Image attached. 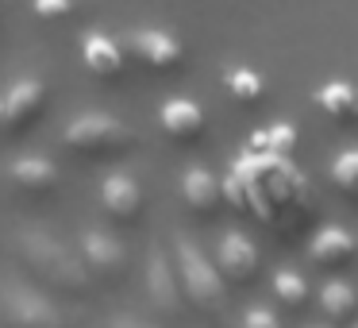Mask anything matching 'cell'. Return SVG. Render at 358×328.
Listing matches in <instances>:
<instances>
[{
  "label": "cell",
  "mask_w": 358,
  "mask_h": 328,
  "mask_svg": "<svg viewBox=\"0 0 358 328\" xmlns=\"http://www.w3.org/2000/svg\"><path fill=\"white\" fill-rule=\"evenodd\" d=\"M255 147H258V155L289 158V155H293V147H296V132H293V124H273L270 132L255 135Z\"/></svg>",
  "instance_id": "21"
},
{
  "label": "cell",
  "mask_w": 358,
  "mask_h": 328,
  "mask_svg": "<svg viewBox=\"0 0 358 328\" xmlns=\"http://www.w3.org/2000/svg\"><path fill=\"white\" fill-rule=\"evenodd\" d=\"M127 47H131V55L139 58L143 66H150V70H178L181 62H185V47H181V39L173 32H166V27H131V35H127Z\"/></svg>",
  "instance_id": "8"
},
{
  "label": "cell",
  "mask_w": 358,
  "mask_h": 328,
  "mask_svg": "<svg viewBox=\"0 0 358 328\" xmlns=\"http://www.w3.org/2000/svg\"><path fill=\"white\" fill-rule=\"evenodd\" d=\"M108 328H155V324H150V320H143V317H131V313H124V317H112Z\"/></svg>",
  "instance_id": "23"
},
{
  "label": "cell",
  "mask_w": 358,
  "mask_h": 328,
  "mask_svg": "<svg viewBox=\"0 0 358 328\" xmlns=\"http://www.w3.org/2000/svg\"><path fill=\"white\" fill-rule=\"evenodd\" d=\"M331 186L339 189L343 197H350V201H358V147H347L335 155L331 163Z\"/></svg>",
  "instance_id": "19"
},
{
  "label": "cell",
  "mask_w": 358,
  "mask_h": 328,
  "mask_svg": "<svg viewBox=\"0 0 358 328\" xmlns=\"http://www.w3.org/2000/svg\"><path fill=\"white\" fill-rule=\"evenodd\" d=\"M316 301H320V313H324L331 324H343V320H350L358 313V289L350 286L347 278H331V282L320 286Z\"/></svg>",
  "instance_id": "17"
},
{
  "label": "cell",
  "mask_w": 358,
  "mask_h": 328,
  "mask_svg": "<svg viewBox=\"0 0 358 328\" xmlns=\"http://www.w3.org/2000/svg\"><path fill=\"white\" fill-rule=\"evenodd\" d=\"M355 328H358V324H355Z\"/></svg>",
  "instance_id": "25"
},
{
  "label": "cell",
  "mask_w": 358,
  "mask_h": 328,
  "mask_svg": "<svg viewBox=\"0 0 358 328\" xmlns=\"http://www.w3.org/2000/svg\"><path fill=\"white\" fill-rule=\"evenodd\" d=\"M81 58L96 78H120L124 74V47L108 32H89L81 39Z\"/></svg>",
  "instance_id": "15"
},
{
  "label": "cell",
  "mask_w": 358,
  "mask_h": 328,
  "mask_svg": "<svg viewBox=\"0 0 358 328\" xmlns=\"http://www.w3.org/2000/svg\"><path fill=\"white\" fill-rule=\"evenodd\" d=\"M16 247L24 255V263L31 266L39 278H47L50 286H58L62 294H89L93 274L85 271L78 251H70L58 235H50L47 228H20L16 232Z\"/></svg>",
  "instance_id": "1"
},
{
  "label": "cell",
  "mask_w": 358,
  "mask_h": 328,
  "mask_svg": "<svg viewBox=\"0 0 358 328\" xmlns=\"http://www.w3.org/2000/svg\"><path fill=\"white\" fill-rule=\"evenodd\" d=\"M243 328H285V324H281V317L273 309H266V305H250V309L243 313Z\"/></svg>",
  "instance_id": "22"
},
{
  "label": "cell",
  "mask_w": 358,
  "mask_h": 328,
  "mask_svg": "<svg viewBox=\"0 0 358 328\" xmlns=\"http://www.w3.org/2000/svg\"><path fill=\"white\" fill-rule=\"evenodd\" d=\"M78 255L81 263H85V271L93 274V278H104V282H116L124 278L127 271V247L116 240L112 232H101V228H89V232H81V243H78Z\"/></svg>",
  "instance_id": "7"
},
{
  "label": "cell",
  "mask_w": 358,
  "mask_h": 328,
  "mask_svg": "<svg viewBox=\"0 0 358 328\" xmlns=\"http://www.w3.org/2000/svg\"><path fill=\"white\" fill-rule=\"evenodd\" d=\"M101 205H104V212H108L112 220L131 224V220L143 212V186H139V178H131V174H124V170H112L108 178L101 182Z\"/></svg>",
  "instance_id": "12"
},
{
  "label": "cell",
  "mask_w": 358,
  "mask_h": 328,
  "mask_svg": "<svg viewBox=\"0 0 358 328\" xmlns=\"http://www.w3.org/2000/svg\"><path fill=\"white\" fill-rule=\"evenodd\" d=\"M308 259L320 266V271H347V266L358 259L355 232H347V228H339V224H324L308 243Z\"/></svg>",
  "instance_id": "10"
},
{
  "label": "cell",
  "mask_w": 358,
  "mask_h": 328,
  "mask_svg": "<svg viewBox=\"0 0 358 328\" xmlns=\"http://www.w3.org/2000/svg\"><path fill=\"white\" fill-rule=\"evenodd\" d=\"M62 143L73 155H85V158H116L135 143V132L112 112H78L66 124Z\"/></svg>",
  "instance_id": "3"
},
{
  "label": "cell",
  "mask_w": 358,
  "mask_h": 328,
  "mask_svg": "<svg viewBox=\"0 0 358 328\" xmlns=\"http://www.w3.org/2000/svg\"><path fill=\"white\" fill-rule=\"evenodd\" d=\"M273 294H278V301L285 305V309H293V313H301L304 305H308V282L301 278L296 271H278L273 274Z\"/></svg>",
  "instance_id": "20"
},
{
  "label": "cell",
  "mask_w": 358,
  "mask_h": 328,
  "mask_svg": "<svg viewBox=\"0 0 358 328\" xmlns=\"http://www.w3.org/2000/svg\"><path fill=\"white\" fill-rule=\"evenodd\" d=\"M181 201H185L196 217L212 220L220 212V205L227 201L224 182H220L212 170H204V166H189V170L181 174Z\"/></svg>",
  "instance_id": "11"
},
{
  "label": "cell",
  "mask_w": 358,
  "mask_h": 328,
  "mask_svg": "<svg viewBox=\"0 0 358 328\" xmlns=\"http://www.w3.org/2000/svg\"><path fill=\"white\" fill-rule=\"evenodd\" d=\"M173 263H178V282L185 301L196 305L201 313H208V317H216L227 305V282L220 278L216 263L185 235H178V243H173Z\"/></svg>",
  "instance_id": "2"
},
{
  "label": "cell",
  "mask_w": 358,
  "mask_h": 328,
  "mask_svg": "<svg viewBox=\"0 0 358 328\" xmlns=\"http://www.w3.org/2000/svg\"><path fill=\"white\" fill-rule=\"evenodd\" d=\"M216 271L227 286H250L262 274V251L250 235L227 232L216 247Z\"/></svg>",
  "instance_id": "6"
},
{
  "label": "cell",
  "mask_w": 358,
  "mask_h": 328,
  "mask_svg": "<svg viewBox=\"0 0 358 328\" xmlns=\"http://www.w3.org/2000/svg\"><path fill=\"white\" fill-rule=\"evenodd\" d=\"M158 124H162V132L170 135V139L193 143V139L204 135L208 120H204V109L196 101H189V97H173V101H166L162 109H158Z\"/></svg>",
  "instance_id": "13"
},
{
  "label": "cell",
  "mask_w": 358,
  "mask_h": 328,
  "mask_svg": "<svg viewBox=\"0 0 358 328\" xmlns=\"http://www.w3.org/2000/svg\"><path fill=\"white\" fill-rule=\"evenodd\" d=\"M316 109L331 120L335 128H358V86L335 78V81H324V86L312 93Z\"/></svg>",
  "instance_id": "14"
},
{
  "label": "cell",
  "mask_w": 358,
  "mask_h": 328,
  "mask_svg": "<svg viewBox=\"0 0 358 328\" xmlns=\"http://www.w3.org/2000/svg\"><path fill=\"white\" fill-rule=\"evenodd\" d=\"M43 16H66V12H70V8H66V4H43Z\"/></svg>",
  "instance_id": "24"
},
{
  "label": "cell",
  "mask_w": 358,
  "mask_h": 328,
  "mask_svg": "<svg viewBox=\"0 0 358 328\" xmlns=\"http://www.w3.org/2000/svg\"><path fill=\"white\" fill-rule=\"evenodd\" d=\"M147 297L162 317H178L181 313V282H178V266H170V255L162 247H155L147 255Z\"/></svg>",
  "instance_id": "9"
},
{
  "label": "cell",
  "mask_w": 358,
  "mask_h": 328,
  "mask_svg": "<svg viewBox=\"0 0 358 328\" xmlns=\"http://www.w3.org/2000/svg\"><path fill=\"white\" fill-rule=\"evenodd\" d=\"M43 109H47V86L39 78H16L0 93V128L24 132L27 124L43 116Z\"/></svg>",
  "instance_id": "5"
},
{
  "label": "cell",
  "mask_w": 358,
  "mask_h": 328,
  "mask_svg": "<svg viewBox=\"0 0 358 328\" xmlns=\"http://www.w3.org/2000/svg\"><path fill=\"white\" fill-rule=\"evenodd\" d=\"M12 182H16L20 189H35V193H47V189L58 186V163L47 155V151H31V155H20L16 163H12Z\"/></svg>",
  "instance_id": "16"
},
{
  "label": "cell",
  "mask_w": 358,
  "mask_h": 328,
  "mask_svg": "<svg viewBox=\"0 0 358 328\" xmlns=\"http://www.w3.org/2000/svg\"><path fill=\"white\" fill-rule=\"evenodd\" d=\"M0 317H4V328H62L58 305L24 274L0 278Z\"/></svg>",
  "instance_id": "4"
},
{
  "label": "cell",
  "mask_w": 358,
  "mask_h": 328,
  "mask_svg": "<svg viewBox=\"0 0 358 328\" xmlns=\"http://www.w3.org/2000/svg\"><path fill=\"white\" fill-rule=\"evenodd\" d=\"M224 89L239 104H258L266 97V78L258 70H250V66H235V70L224 74Z\"/></svg>",
  "instance_id": "18"
}]
</instances>
